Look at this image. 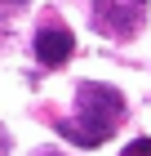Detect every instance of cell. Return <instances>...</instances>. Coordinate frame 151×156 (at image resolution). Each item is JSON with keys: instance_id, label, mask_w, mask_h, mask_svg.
I'll use <instances>...</instances> for the list:
<instances>
[{"instance_id": "cell-1", "label": "cell", "mask_w": 151, "mask_h": 156, "mask_svg": "<svg viewBox=\"0 0 151 156\" xmlns=\"http://www.w3.org/2000/svg\"><path fill=\"white\" fill-rule=\"evenodd\" d=\"M125 120V94L116 85H102V80H80L76 89V116L58 120V138L76 147H102L116 125Z\"/></svg>"}, {"instance_id": "cell-2", "label": "cell", "mask_w": 151, "mask_h": 156, "mask_svg": "<svg viewBox=\"0 0 151 156\" xmlns=\"http://www.w3.org/2000/svg\"><path fill=\"white\" fill-rule=\"evenodd\" d=\"M89 18L107 40H129L147 23V0H93Z\"/></svg>"}, {"instance_id": "cell-3", "label": "cell", "mask_w": 151, "mask_h": 156, "mask_svg": "<svg viewBox=\"0 0 151 156\" xmlns=\"http://www.w3.org/2000/svg\"><path fill=\"white\" fill-rule=\"evenodd\" d=\"M71 54H76V36H71L67 23H45L36 31V58L45 67H62Z\"/></svg>"}, {"instance_id": "cell-4", "label": "cell", "mask_w": 151, "mask_h": 156, "mask_svg": "<svg viewBox=\"0 0 151 156\" xmlns=\"http://www.w3.org/2000/svg\"><path fill=\"white\" fill-rule=\"evenodd\" d=\"M120 156H151V138H133V143H129Z\"/></svg>"}, {"instance_id": "cell-5", "label": "cell", "mask_w": 151, "mask_h": 156, "mask_svg": "<svg viewBox=\"0 0 151 156\" xmlns=\"http://www.w3.org/2000/svg\"><path fill=\"white\" fill-rule=\"evenodd\" d=\"M22 5H31V0H0V9H22Z\"/></svg>"}, {"instance_id": "cell-6", "label": "cell", "mask_w": 151, "mask_h": 156, "mask_svg": "<svg viewBox=\"0 0 151 156\" xmlns=\"http://www.w3.org/2000/svg\"><path fill=\"white\" fill-rule=\"evenodd\" d=\"M0 156H5V134H0Z\"/></svg>"}]
</instances>
